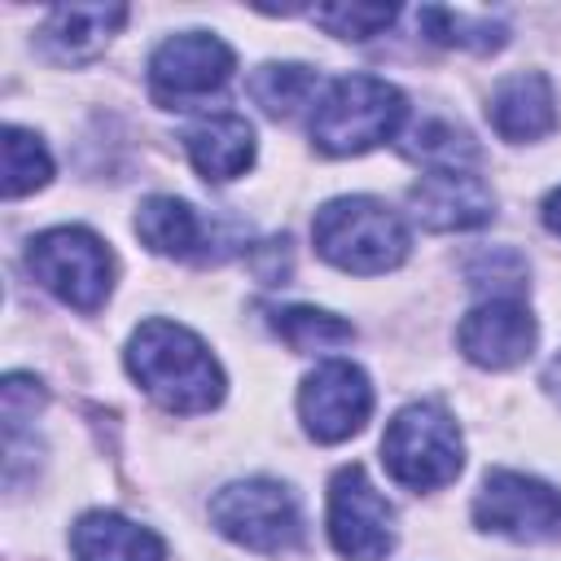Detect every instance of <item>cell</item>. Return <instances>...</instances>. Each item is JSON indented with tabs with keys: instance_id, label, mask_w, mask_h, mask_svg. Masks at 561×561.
Wrapping results in <instances>:
<instances>
[{
	"instance_id": "cell-1",
	"label": "cell",
	"mask_w": 561,
	"mask_h": 561,
	"mask_svg": "<svg viewBox=\"0 0 561 561\" xmlns=\"http://www.w3.org/2000/svg\"><path fill=\"white\" fill-rule=\"evenodd\" d=\"M127 373L140 390L180 416L210 412L224 399V368L197 333L175 320H145L127 342Z\"/></svg>"
},
{
	"instance_id": "cell-21",
	"label": "cell",
	"mask_w": 561,
	"mask_h": 561,
	"mask_svg": "<svg viewBox=\"0 0 561 561\" xmlns=\"http://www.w3.org/2000/svg\"><path fill=\"white\" fill-rule=\"evenodd\" d=\"M53 180V158L44 140L26 127H4V197H26Z\"/></svg>"
},
{
	"instance_id": "cell-20",
	"label": "cell",
	"mask_w": 561,
	"mask_h": 561,
	"mask_svg": "<svg viewBox=\"0 0 561 561\" xmlns=\"http://www.w3.org/2000/svg\"><path fill=\"white\" fill-rule=\"evenodd\" d=\"M272 329L280 333V342L289 351H333L355 337V329L346 320H337L333 311H320V307H280V311H272Z\"/></svg>"
},
{
	"instance_id": "cell-6",
	"label": "cell",
	"mask_w": 561,
	"mask_h": 561,
	"mask_svg": "<svg viewBox=\"0 0 561 561\" xmlns=\"http://www.w3.org/2000/svg\"><path fill=\"white\" fill-rule=\"evenodd\" d=\"M210 522L224 539L250 552H289L302 539V517L294 495L272 478L228 482L210 500Z\"/></svg>"
},
{
	"instance_id": "cell-23",
	"label": "cell",
	"mask_w": 561,
	"mask_h": 561,
	"mask_svg": "<svg viewBox=\"0 0 561 561\" xmlns=\"http://www.w3.org/2000/svg\"><path fill=\"white\" fill-rule=\"evenodd\" d=\"M403 149H408L412 158L430 162V167H465V162L478 158V145H473L465 131L447 127V123H425V127H416Z\"/></svg>"
},
{
	"instance_id": "cell-17",
	"label": "cell",
	"mask_w": 561,
	"mask_h": 561,
	"mask_svg": "<svg viewBox=\"0 0 561 561\" xmlns=\"http://www.w3.org/2000/svg\"><path fill=\"white\" fill-rule=\"evenodd\" d=\"M136 232L153 254L167 259H206V219L184 202V197H145L136 210Z\"/></svg>"
},
{
	"instance_id": "cell-18",
	"label": "cell",
	"mask_w": 561,
	"mask_h": 561,
	"mask_svg": "<svg viewBox=\"0 0 561 561\" xmlns=\"http://www.w3.org/2000/svg\"><path fill=\"white\" fill-rule=\"evenodd\" d=\"M320 88V75L311 66H298V61H267L250 75V96L254 105H263L272 118H289L298 114Z\"/></svg>"
},
{
	"instance_id": "cell-13",
	"label": "cell",
	"mask_w": 561,
	"mask_h": 561,
	"mask_svg": "<svg viewBox=\"0 0 561 561\" xmlns=\"http://www.w3.org/2000/svg\"><path fill=\"white\" fill-rule=\"evenodd\" d=\"M486 118L513 145L548 136L557 127V92H552V79L543 70H517V75L500 79L495 92H491Z\"/></svg>"
},
{
	"instance_id": "cell-19",
	"label": "cell",
	"mask_w": 561,
	"mask_h": 561,
	"mask_svg": "<svg viewBox=\"0 0 561 561\" xmlns=\"http://www.w3.org/2000/svg\"><path fill=\"white\" fill-rule=\"evenodd\" d=\"M425 39L443 44V48H473V53H495L508 31L500 22H486V18H469V13H456V9H443V4H425L416 13Z\"/></svg>"
},
{
	"instance_id": "cell-24",
	"label": "cell",
	"mask_w": 561,
	"mask_h": 561,
	"mask_svg": "<svg viewBox=\"0 0 561 561\" xmlns=\"http://www.w3.org/2000/svg\"><path fill=\"white\" fill-rule=\"evenodd\" d=\"M543 224H548V232L561 237V188H552V193L543 197Z\"/></svg>"
},
{
	"instance_id": "cell-9",
	"label": "cell",
	"mask_w": 561,
	"mask_h": 561,
	"mask_svg": "<svg viewBox=\"0 0 561 561\" xmlns=\"http://www.w3.org/2000/svg\"><path fill=\"white\" fill-rule=\"evenodd\" d=\"M373 412V386L359 364L324 359L298 386V416L316 443H342L364 430Z\"/></svg>"
},
{
	"instance_id": "cell-14",
	"label": "cell",
	"mask_w": 561,
	"mask_h": 561,
	"mask_svg": "<svg viewBox=\"0 0 561 561\" xmlns=\"http://www.w3.org/2000/svg\"><path fill=\"white\" fill-rule=\"evenodd\" d=\"M184 149L202 180L228 184L254 162V127L241 114H206L184 131Z\"/></svg>"
},
{
	"instance_id": "cell-16",
	"label": "cell",
	"mask_w": 561,
	"mask_h": 561,
	"mask_svg": "<svg viewBox=\"0 0 561 561\" xmlns=\"http://www.w3.org/2000/svg\"><path fill=\"white\" fill-rule=\"evenodd\" d=\"M123 22L127 4H61L44 18L39 39L57 61H88L110 44Z\"/></svg>"
},
{
	"instance_id": "cell-5",
	"label": "cell",
	"mask_w": 561,
	"mask_h": 561,
	"mask_svg": "<svg viewBox=\"0 0 561 561\" xmlns=\"http://www.w3.org/2000/svg\"><path fill=\"white\" fill-rule=\"evenodd\" d=\"M31 276L75 311H96L114 289V254L88 228H48L26 245Z\"/></svg>"
},
{
	"instance_id": "cell-7",
	"label": "cell",
	"mask_w": 561,
	"mask_h": 561,
	"mask_svg": "<svg viewBox=\"0 0 561 561\" xmlns=\"http://www.w3.org/2000/svg\"><path fill=\"white\" fill-rule=\"evenodd\" d=\"M232 48L210 31H180L149 57V92L158 105H188L232 79Z\"/></svg>"
},
{
	"instance_id": "cell-15",
	"label": "cell",
	"mask_w": 561,
	"mask_h": 561,
	"mask_svg": "<svg viewBox=\"0 0 561 561\" xmlns=\"http://www.w3.org/2000/svg\"><path fill=\"white\" fill-rule=\"evenodd\" d=\"M70 552L75 561H167V548L149 526H136L123 513L105 508H92L75 522Z\"/></svg>"
},
{
	"instance_id": "cell-11",
	"label": "cell",
	"mask_w": 561,
	"mask_h": 561,
	"mask_svg": "<svg viewBox=\"0 0 561 561\" xmlns=\"http://www.w3.org/2000/svg\"><path fill=\"white\" fill-rule=\"evenodd\" d=\"M408 206H412V219L430 232H465V228L491 224L495 193L469 167H430L408 188Z\"/></svg>"
},
{
	"instance_id": "cell-4",
	"label": "cell",
	"mask_w": 561,
	"mask_h": 561,
	"mask_svg": "<svg viewBox=\"0 0 561 561\" xmlns=\"http://www.w3.org/2000/svg\"><path fill=\"white\" fill-rule=\"evenodd\" d=\"M381 465L408 491L447 486L465 465V443L456 421L438 403H408L381 434Z\"/></svg>"
},
{
	"instance_id": "cell-25",
	"label": "cell",
	"mask_w": 561,
	"mask_h": 561,
	"mask_svg": "<svg viewBox=\"0 0 561 561\" xmlns=\"http://www.w3.org/2000/svg\"><path fill=\"white\" fill-rule=\"evenodd\" d=\"M548 386L561 394V359H552V368H548Z\"/></svg>"
},
{
	"instance_id": "cell-22",
	"label": "cell",
	"mask_w": 561,
	"mask_h": 561,
	"mask_svg": "<svg viewBox=\"0 0 561 561\" xmlns=\"http://www.w3.org/2000/svg\"><path fill=\"white\" fill-rule=\"evenodd\" d=\"M394 18H399L394 4H364V0H337V4L311 9V22L324 26L329 35H342V39H373Z\"/></svg>"
},
{
	"instance_id": "cell-2",
	"label": "cell",
	"mask_w": 561,
	"mask_h": 561,
	"mask_svg": "<svg viewBox=\"0 0 561 561\" xmlns=\"http://www.w3.org/2000/svg\"><path fill=\"white\" fill-rule=\"evenodd\" d=\"M408 118V101L377 75H342L324 88L311 114V140L320 153L351 158L386 145Z\"/></svg>"
},
{
	"instance_id": "cell-12",
	"label": "cell",
	"mask_w": 561,
	"mask_h": 561,
	"mask_svg": "<svg viewBox=\"0 0 561 561\" xmlns=\"http://www.w3.org/2000/svg\"><path fill=\"white\" fill-rule=\"evenodd\" d=\"M539 324L522 298H482L456 329V342L478 368H517L530 359Z\"/></svg>"
},
{
	"instance_id": "cell-10",
	"label": "cell",
	"mask_w": 561,
	"mask_h": 561,
	"mask_svg": "<svg viewBox=\"0 0 561 561\" xmlns=\"http://www.w3.org/2000/svg\"><path fill=\"white\" fill-rule=\"evenodd\" d=\"M473 522L508 539H548L561 530V491L530 473L495 469L473 500Z\"/></svg>"
},
{
	"instance_id": "cell-3",
	"label": "cell",
	"mask_w": 561,
	"mask_h": 561,
	"mask_svg": "<svg viewBox=\"0 0 561 561\" xmlns=\"http://www.w3.org/2000/svg\"><path fill=\"white\" fill-rule=\"evenodd\" d=\"M311 241H316L320 259H329L333 267L355 272V276L394 272L408 259V245H412L403 219L377 197H333V202H324L316 210Z\"/></svg>"
},
{
	"instance_id": "cell-8",
	"label": "cell",
	"mask_w": 561,
	"mask_h": 561,
	"mask_svg": "<svg viewBox=\"0 0 561 561\" xmlns=\"http://www.w3.org/2000/svg\"><path fill=\"white\" fill-rule=\"evenodd\" d=\"M329 539L346 561H381L394 548V508L359 465L329 482Z\"/></svg>"
}]
</instances>
